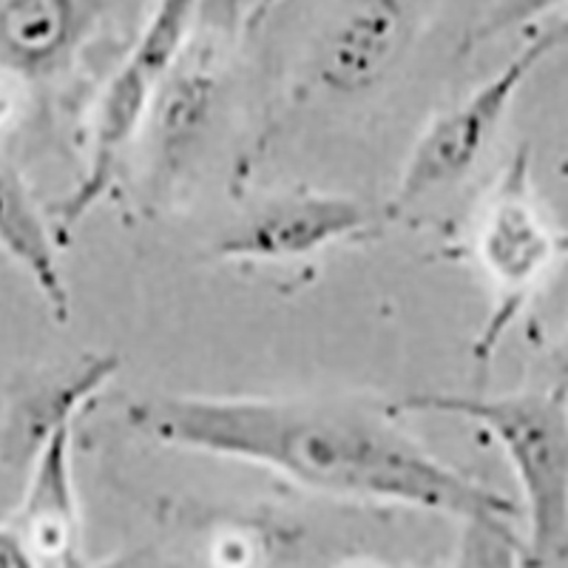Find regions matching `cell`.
I'll use <instances>...</instances> for the list:
<instances>
[{
  "mask_svg": "<svg viewBox=\"0 0 568 568\" xmlns=\"http://www.w3.org/2000/svg\"><path fill=\"white\" fill-rule=\"evenodd\" d=\"M0 568H32V560L12 524L0 526Z\"/></svg>",
  "mask_w": 568,
  "mask_h": 568,
  "instance_id": "obj_13",
  "label": "cell"
},
{
  "mask_svg": "<svg viewBox=\"0 0 568 568\" xmlns=\"http://www.w3.org/2000/svg\"><path fill=\"white\" fill-rule=\"evenodd\" d=\"M555 393L560 395L562 404L568 407V344L562 347L560 364H557V382H555Z\"/></svg>",
  "mask_w": 568,
  "mask_h": 568,
  "instance_id": "obj_15",
  "label": "cell"
},
{
  "mask_svg": "<svg viewBox=\"0 0 568 568\" xmlns=\"http://www.w3.org/2000/svg\"><path fill=\"white\" fill-rule=\"evenodd\" d=\"M568 0H500V3L480 20L478 29L471 32L469 45L495 40L500 38V34L511 32V29L529 27L531 20L555 12V9H562Z\"/></svg>",
  "mask_w": 568,
  "mask_h": 568,
  "instance_id": "obj_12",
  "label": "cell"
},
{
  "mask_svg": "<svg viewBox=\"0 0 568 568\" xmlns=\"http://www.w3.org/2000/svg\"><path fill=\"white\" fill-rule=\"evenodd\" d=\"M409 38V0H347L318 43V80L336 94L369 91L393 71Z\"/></svg>",
  "mask_w": 568,
  "mask_h": 568,
  "instance_id": "obj_7",
  "label": "cell"
},
{
  "mask_svg": "<svg viewBox=\"0 0 568 568\" xmlns=\"http://www.w3.org/2000/svg\"><path fill=\"white\" fill-rule=\"evenodd\" d=\"M278 3H282V0H256V3L251 7V12H247V29L258 27V23H262V20L278 7Z\"/></svg>",
  "mask_w": 568,
  "mask_h": 568,
  "instance_id": "obj_14",
  "label": "cell"
},
{
  "mask_svg": "<svg viewBox=\"0 0 568 568\" xmlns=\"http://www.w3.org/2000/svg\"><path fill=\"white\" fill-rule=\"evenodd\" d=\"M120 369L116 355H85L78 367H71L60 382H45L32 398H23L9 420L7 449L14 464H29L43 446V440L71 424L85 398L111 382Z\"/></svg>",
  "mask_w": 568,
  "mask_h": 568,
  "instance_id": "obj_10",
  "label": "cell"
},
{
  "mask_svg": "<svg viewBox=\"0 0 568 568\" xmlns=\"http://www.w3.org/2000/svg\"><path fill=\"white\" fill-rule=\"evenodd\" d=\"M129 424L165 446L265 466L307 489L458 517L529 566L517 506L426 453L389 404L154 395L131 404Z\"/></svg>",
  "mask_w": 568,
  "mask_h": 568,
  "instance_id": "obj_1",
  "label": "cell"
},
{
  "mask_svg": "<svg viewBox=\"0 0 568 568\" xmlns=\"http://www.w3.org/2000/svg\"><path fill=\"white\" fill-rule=\"evenodd\" d=\"M196 3L200 0H156L149 27L134 43L129 60L105 85L94 120L85 180L60 205V216L69 225L78 222L109 191L125 145L136 136L156 91L165 83V74L182 54L187 32L194 27Z\"/></svg>",
  "mask_w": 568,
  "mask_h": 568,
  "instance_id": "obj_3",
  "label": "cell"
},
{
  "mask_svg": "<svg viewBox=\"0 0 568 568\" xmlns=\"http://www.w3.org/2000/svg\"><path fill=\"white\" fill-rule=\"evenodd\" d=\"M551 52H557V45L551 34L542 29L497 71L495 78L471 91L464 103L435 116L433 125L415 142L413 154L404 165V174L395 187L393 211L395 207L400 211L409 202L433 194L435 187L449 185L469 174L500 131V123L515 105L517 91L524 89L526 78Z\"/></svg>",
  "mask_w": 568,
  "mask_h": 568,
  "instance_id": "obj_5",
  "label": "cell"
},
{
  "mask_svg": "<svg viewBox=\"0 0 568 568\" xmlns=\"http://www.w3.org/2000/svg\"><path fill=\"white\" fill-rule=\"evenodd\" d=\"M98 9V0H7L0 9V43L23 63H49L89 27Z\"/></svg>",
  "mask_w": 568,
  "mask_h": 568,
  "instance_id": "obj_11",
  "label": "cell"
},
{
  "mask_svg": "<svg viewBox=\"0 0 568 568\" xmlns=\"http://www.w3.org/2000/svg\"><path fill=\"white\" fill-rule=\"evenodd\" d=\"M373 216L353 196L291 194L271 202L213 247L222 258L287 262L367 231Z\"/></svg>",
  "mask_w": 568,
  "mask_h": 568,
  "instance_id": "obj_6",
  "label": "cell"
},
{
  "mask_svg": "<svg viewBox=\"0 0 568 568\" xmlns=\"http://www.w3.org/2000/svg\"><path fill=\"white\" fill-rule=\"evenodd\" d=\"M562 251H568V236L551 231L537 207L531 194L529 149L524 145L497 182L480 222L478 256L495 284L497 302L475 344L478 362L491 358L504 333L535 293L542 273L555 265Z\"/></svg>",
  "mask_w": 568,
  "mask_h": 568,
  "instance_id": "obj_4",
  "label": "cell"
},
{
  "mask_svg": "<svg viewBox=\"0 0 568 568\" xmlns=\"http://www.w3.org/2000/svg\"><path fill=\"white\" fill-rule=\"evenodd\" d=\"M546 32L551 34V40H555L557 49H568V20H560V23L549 27Z\"/></svg>",
  "mask_w": 568,
  "mask_h": 568,
  "instance_id": "obj_16",
  "label": "cell"
},
{
  "mask_svg": "<svg viewBox=\"0 0 568 568\" xmlns=\"http://www.w3.org/2000/svg\"><path fill=\"white\" fill-rule=\"evenodd\" d=\"M395 415H458L489 429L504 446L529 515V566L568 560V407L560 395L415 393L389 400Z\"/></svg>",
  "mask_w": 568,
  "mask_h": 568,
  "instance_id": "obj_2",
  "label": "cell"
},
{
  "mask_svg": "<svg viewBox=\"0 0 568 568\" xmlns=\"http://www.w3.org/2000/svg\"><path fill=\"white\" fill-rule=\"evenodd\" d=\"M0 247L32 276L54 318L65 322L71 307L58 242L34 205L27 182L7 160H0Z\"/></svg>",
  "mask_w": 568,
  "mask_h": 568,
  "instance_id": "obj_9",
  "label": "cell"
},
{
  "mask_svg": "<svg viewBox=\"0 0 568 568\" xmlns=\"http://www.w3.org/2000/svg\"><path fill=\"white\" fill-rule=\"evenodd\" d=\"M12 526L32 568L80 562V506L71 480V424L58 426L38 449L27 500Z\"/></svg>",
  "mask_w": 568,
  "mask_h": 568,
  "instance_id": "obj_8",
  "label": "cell"
}]
</instances>
